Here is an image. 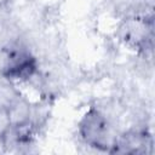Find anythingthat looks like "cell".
<instances>
[{"label":"cell","instance_id":"cell-2","mask_svg":"<svg viewBox=\"0 0 155 155\" xmlns=\"http://www.w3.org/2000/svg\"><path fill=\"white\" fill-rule=\"evenodd\" d=\"M36 59L24 48L16 47L7 54L4 75L13 81H27L36 71Z\"/></svg>","mask_w":155,"mask_h":155},{"label":"cell","instance_id":"cell-1","mask_svg":"<svg viewBox=\"0 0 155 155\" xmlns=\"http://www.w3.org/2000/svg\"><path fill=\"white\" fill-rule=\"evenodd\" d=\"M79 133L87 145L113 153L117 136L108 117L98 109L91 108L86 111L79 122Z\"/></svg>","mask_w":155,"mask_h":155}]
</instances>
